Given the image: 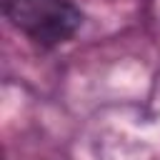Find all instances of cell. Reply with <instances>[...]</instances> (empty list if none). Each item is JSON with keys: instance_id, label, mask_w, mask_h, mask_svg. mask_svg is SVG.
<instances>
[{"instance_id": "6da1fadb", "label": "cell", "mask_w": 160, "mask_h": 160, "mask_svg": "<svg viewBox=\"0 0 160 160\" xmlns=\"http://www.w3.org/2000/svg\"><path fill=\"white\" fill-rule=\"evenodd\" d=\"M5 15L20 32L42 45L70 40L82 22L70 0H5Z\"/></svg>"}]
</instances>
